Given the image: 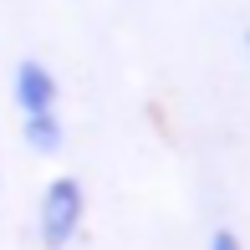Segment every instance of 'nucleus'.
<instances>
[{
	"mask_svg": "<svg viewBox=\"0 0 250 250\" xmlns=\"http://www.w3.org/2000/svg\"><path fill=\"white\" fill-rule=\"evenodd\" d=\"M87 225V189L77 174H56L46 189H41V204H36V240L41 250H66L77 245Z\"/></svg>",
	"mask_w": 250,
	"mask_h": 250,
	"instance_id": "1",
	"label": "nucleus"
},
{
	"mask_svg": "<svg viewBox=\"0 0 250 250\" xmlns=\"http://www.w3.org/2000/svg\"><path fill=\"white\" fill-rule=\"evenodd\" d=\"M10 102L21 107V118H31V112H56L62 82H56V72L46 62L26 56V62H16V72H10Z\"/></svg>",
	"mask_w": 250,
	"mask_h": 250,
	"instance_id": "2",
	"label": "nucleus"
},
{
	"mask_svg": "<svg viewBox=\"0 0 250 250\" xmlns=\"http://www.w3.org/2000/svg\"><path fill=\"white\" fill-rule=\"evenodd\" d=\"M245 51H250V31H245Z\"/></svg>",
	"mask_w": 250,
	"mask_h": 250,
	"instance_id": "5",
	"label": "nucleus"
},
{
	"mask_svg": "<svg viewBox=\"0 0 250 250\" xmlns=\"http://www.w3.org/2000/svg\"><path fill=\"white\" fill-rule=\"evenodd\" d=\"M21 138H26V148L41 153V158L62 153V143H66V123H62V112H31V118H21Z\"/></svg>",
	"mask_w": 250,
	"mask_h": 250,
	"instance_id": "3",
	"label": "nucleus"
},
{
	"mask_svg": "<svg viewBox=\"0 0 250 250\" xmlns=\"http://www.w3.org/2000/svg\"><path fill=\"white\" fill-rule=\"evenodd\" d=\"M209 250H245V245H240V235H235V230H225V225H220V230L209 235Z\"/></svg>",
	"mask_w": 250,
	"mask_h": 250,
	"instance_id": "4",
	"label": "nucleus"
}]
</instances>
